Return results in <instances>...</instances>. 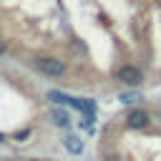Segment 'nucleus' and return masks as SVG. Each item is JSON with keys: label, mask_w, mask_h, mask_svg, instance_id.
I'll return each mask as SVG.
<instances>
[{"label": "nucleus", "mask_w": 161, "mask_h": 161, "mask_svg": "<svg viewBox=\"0 0 161 161\" xmlns=\"http://www.w3.org/2000/svg\"><path fill=\"white\" fill-rule=\"evenodd\" d=\"M148 121H151V116H148V111H143V108H131L128 116H126V126H128V128H146Z\"/></svg>", "instance_id": "nucleus-3"}, {"label": "nucleus", "mask_w": 161, "mask_h": 161, "mask_svg": "<svg viewBox=\"0 0 161 161\" xmlns=\"http://www.w3.org/2000/svg\"><path fill=\"white\" fill-rule=\"evenodd\" d=\"M48 101H55V103H68V106H70V101H73V98H70V96H65V93L50 91V93H48Z\"/></svg>", "instance_id": "nucleus-6"}, {"label": "nucleus", "mask_w": 161, "mask_h": 161, "mask_svg": "<svg viewBox=\"0 0 161 161\" xmlns=\"http://www.w3.org/2000/svg\"><path fill=\"white\" fill-rule=\"evenodd\" d=\"M63 146H65V151L73 153V156H80V153H83V141H80L78 136H68V138L63 141Z\"/></svg>", "instance_id": "nucleus-4"}, {"label": "nucleus", "mask_w": 161, "mask_h": 161, "mask_svg": "<svg viewBox=\"0 0 161 161\" xmlns=\"http://www.w3.org/2000/svg\"><path fill=\"white\" fill-rule=\"evenodd\" d=\"M3 53H5V43L0 40V55H3Z\"/></svg>", "instance_id": "nucleus-9"}, {"label": "nucleus", "mask_w": 161, "mask_h": 161, "mask_svg": "<svg viewBox=\"0 0 161 161\" xmlns=\"http://www.w3.org/2000/svg\"><path fill=\"white\" fill-rule=\"evenodd\" d=\"M3 141H5V136H3V133H0V143H3Z\"/></svg>", "instance_id": "nucleus-10"}, {"label": "nucleus", "mask_w": 161, "mask_h": 161, "mask_svg": "<svg viewBox=\"0 0 161 161\" xmlns=\"http://www.w3.org/2000/svg\"><path fill=\"white\" fill-rule=\"evenodd\" d=\"M33 68L40 70L43 75H50V78H60V75L65 73V63L58 60V58H48V55L35 58V60H33Z\"/></svg>", "instance_id": "nucleus-1"}, {"label": "nucleus", "mask_w": 161, "mask_h": 161, "mask_svg": "<svg viewBox=\"0 0 161 161\" xmlns=\"http://www.w3.org/2000/svg\"><path fill=\"white\" fill-rule=\"evenodd\" d=\"M116 78H118L121 83H126V86H141V83H143V73H141L136 65H131V63L121 65V68L116 70Z\"/></svg>", "instance_id": "nucleus-2"}, {"label": "nucleus", "mask_w": 161, "mask_h": 161, "mask_svg": "<svg viewBox=\"0 0 161 161\" xmlns=\"http://www.w3.org/2000/svg\"><path fill=\"white\" fill-rule=\"evenodd\" d=\"M118 98H121V103L131 106V103H136V101H138V93H121Z\"/></svg>", "instance_id": "nucleus-7"}, {"label": "nucleus", "mask_w": 161, "mask_h": 161, "mask_svg": "<svg viewBox=\"0 0 161 161\" xmlns=\"http://www.w3.org/2000/svg\"><path fill=\"white\" fill-rule=\"evenodd\" d=\"M28 161H40V158H28Z\"/></svg>", "instance_id": "nucleus-11"}, {"label": "nucleus", "mask_w": 161, "mask_h": 161, "mask_svg": "<svg viewBox=\"0 0 161 161\" xmlns=\"http://www.w3.org/2000/svg\"><path fill=\"white\" fill-rule=\"evenodd\" d=\"M50 121H53L55 126H60V128H65V126L70 123V116H68L65 111H60V108H53V111H50Z\"/></svg>", "instance_id": "nucleus-5"}, {"label": "nucleus", "mask_w": 161, "mask_h": 161, "mask_svg": "<svg viewBox=\"0 0 161 161\" xmlns=\"http://www.w3.org/2000/svg\"><path fill=\"white\" fill-rule=\"evenodd\" d=\"M28 136H30V131H20L15 138H18V141H23V138H28Z\"/></svg>", "instance_id": "nucleus-8"}]
</instances>
